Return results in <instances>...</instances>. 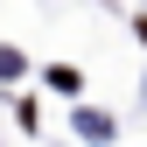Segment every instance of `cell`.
<instances>
[{
  "instance_id": "cell-1",
  "label": "cell",
  "mask_w": 147,
  "mask_h": 147,
  "mask_svg": "<svg viewBox=\"0 0 147 147\" xmlns=\"http://www.w3.org/2000/svg\"><path fill=\"white\" fill-rule=\"evenodd\" d=\"M140 42H147V21H140Z\"/></svg>"
}]
</instances>
